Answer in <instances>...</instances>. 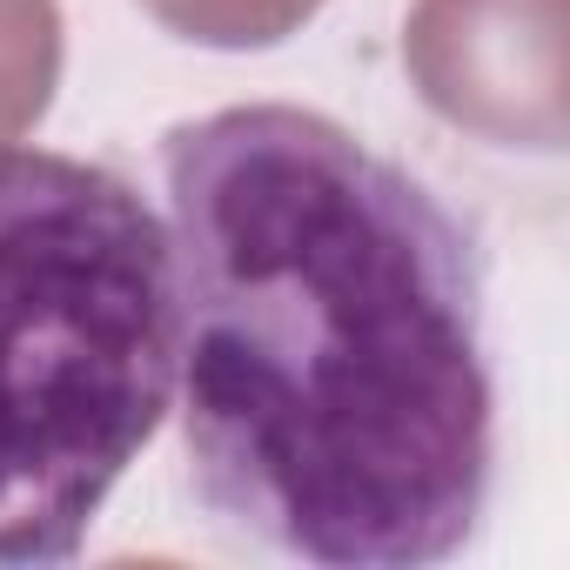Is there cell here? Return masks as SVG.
<instances>
[{"label": "cell", "mask_w": 570, "mask_h": 570, "mask_svg": "<svg viewBox=\"0 0 570 570\" xmlns=\"http://www.w3.org/2000/svg\"><path fill=\"white\" fill-rule=\"evenodd\" d=\"M161 188L195 503L282 563L463 557L497 490L476 235L403 161L296 101L168 128Z\"/></svg>", "instance_id": "6da1fadb"}, {"label": "cell", "mask_w": 570, "mask_h": 570, "mask_svg": "<svg viewBox=\"0 0 570 570\" xmlns=\"http://www.w3.org/2000/svg\"><path fill=\"white\" fill-rule=\"evenodd\" d=\"M168 410V215L101 161L0 141V563L81 557Z\"/></svg>", "instance_id": "7a4b0ae2"}]
</instances>
